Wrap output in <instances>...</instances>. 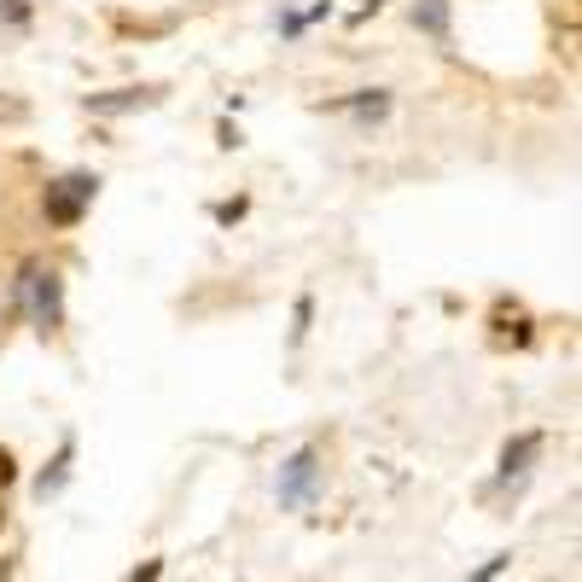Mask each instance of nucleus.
I'll return each instance as SVG.
<instances>
[{"label": "nucleus", "mask_w": 582, "mask_h": 582, "mask_svg": "<svg viewBox=\"0 0 582 582\" xmlns=\"http://www.w3.org/2000/svg\"><path fill=\"white\" fill-rule=\"evenodd\" d=\"M414 23H420L425 36L448 41V0H414Z\"/></svg>", "instance_id": "7"}, {"label": "nucleus", "mask_w": 582, "mask_h": 582, "mask_svg": "<svg viewBox=\"0 0 582 582\" xmlns=\"http://www.w3.org/2000/svg\"><path fill=\"white\" fill-rule=\"evenodd\" d=\"M12 477H18V466H12V448H0V490H7Z\"/></svg>", "instance_id": "9"}, {"label": "nucleus", "mask_w": 582, "mask_h": 582, "mask_svg": "<svg viewBox=\"0 0 582 582\" xmlns=\"http://www.w3.org/2000/svg\"><path fill=\"white\" fill-rule=\"evenodd\" d=\"M70 454H76V443H59L53 466H47V472L36 477V495H41V501H53V495L65 490V477H70Z\"/></svg>", "instance_id": "6"}, {"label": "nucleus", "mask_w": 582, "mask_h": 582, "mask_svg": "<svg viewBox=\"0 0 582 582\" xmlns=\"http://www.w3.org/2000/svg\"><path fill=\"white\" fill-rule=\"evenodd\" d=\"M93 193H99V175H59V181L47 187L41 210H47V221H53V227H76V221H82V210L93 205Z\"/></svg>", "instance_id": "2"}, {"label": "nucleus", "mask_w": 582, "mask_h": 582, "mask_svg": "<svg viewBox=\"0 0 582 582\" xmlns=\"http://www.w3.org/2000/svg\"><path fill=\"white\" fill-rule=\"evenodd\" d=\"M507 560H513V553H495V560H484V565L472 571V582H495L501 571H507Z\"/></svg>", "instance_id": "8"}, {"label": "nucleus", "mask_w": 582, "mask_h": 582, "mask_svg": "<svg viewBox=\"0 0 582 582\" xmlns=\"http://www.w3.org/2000/svg\"><path fill=\"white\" fill-rule=\"evenodd\" d=\"M536 448H542V437H536V432H524L519 443H507V448H501V477H524V472H530V461H536Z\"/></svg>", "instance_id": "5"}, {"label": "nucleus", "mask_w": 582, "mask_h": 582, "mask_svg": "<svg viewBox=\"0 0 582 582\" xmlns=\"http://www.w3.org/2000/svg\"><path fill=\"white\" fill-rule=\"evenodd\" d=\"M158 571H164V565H158V560H151V565H140V571H135L129 582H158Z\"/></svg>", "instance_id": "10"}, {"label": "nucleus", "mask_w": 582, "mask_h": 582, "mask_svg": "<svg viewBox=\"0 0 582 582\" xmlns=\"http://www.w3.org/2000/svg\"><path fill=\"white\" fill-rule=\"evenodd\" d=\"M18 297L30 303V320L41 326V333H53V326L65 320V286H59V274H53V268H41V263H23Z\"/></svg>", "instance_id": "1"}, {"label": "nucleus", "mask_w": 582, "mask_h": 582, "mask_svg": "<svg viewBox=\"0 0 582 582\" xmlns=\"http://www.w3.org/2000/svg\"><path fill=\"white\" fill-rule=\"evenodd\" d=\"M158 99V88H117V93H88V111L93 117H117V111H140Z\"/></svg>", "instance_id": "4"}, {"label": "nucleus", "mask_w": 582, "mask_h": 582, "mask_svg": "<svg viewBox=\"0 0 582 582\" xmlns=\"http://www.w3.org/2000/svg\"><path fill=\"white\" fill-rule=\"evenodd\" d=\"M315 477H320V454L315 448H297L286 461V472H280V507H303L309 490H315Z\"/></svg>", "instance_id": "3"}]
</instances>
